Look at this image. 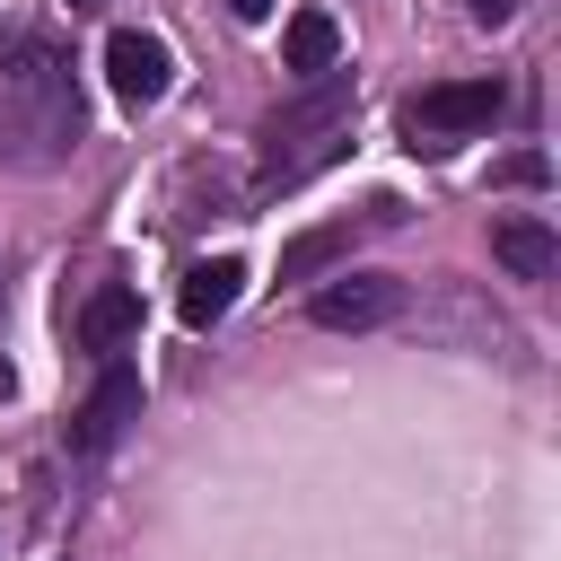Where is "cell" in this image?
<instances>
[{
	"label": "cell",
	"instance_id": "6da1fadb",
	"mask_svg": "<svg viewBox=\"0 0 561 561\" xmlns=\"http://www.w3.org/2000/svg\"><path fill=\"white\" fill-rule=\"evenodd\" d=\"M88 140V105H79V70L44 26H9L0 35V158L9 167H70V149Z\"/></svg>",
	"mask_w": 561,
	"mask_h": 561
},
{
	"label": "cell",
	"instance_id": "7a4b0ae2",
	"mask_svg": "<svg viewBox=\"0 0 561 561\" xmlns=\"http://www.w3.org/2000/svg\"><path fill=\"white\" fill-rule=\"evenodd\" d=\"M351 114H359V88H351L342 70H324V79H307L289 105H272L263 131H254V193L272 202V193H298L307 175H324V167L351 149Z\"/></svg>",
	"mask_w": 561,
	"mask_h": 561
},
{
	"label": "cell",
	"instance_id": "3957f363",
	"mask_svg": "<svg viewBox=\"0 0 561 561\" xmlns=\"http://www.w3.org/2000/svg\"><path fill=\"white\" fill-rule=\"evenodd\" d=\"M500 79H438V88H421V96H403V149H430V158H447L456 140H482L491 123H500Z\"/></svg>",
	"mask_w": 561,
	"mask_h": 561
},
{
	"label": "cell",
	"instance_id": "277c9868",
	"mask_svg": "<svg viewBox=\"0 0 561 561\" xmlns=\"http://www.w3.org/2000/svg\"><path fill=\"white\" fill-rule=\"evenodd\" d=\"M131 421H140V368H131V359H105V377L88 386V403L70 412L61 438H70V456H105Z\"/></svg>",
	"mask_w": 561,
	"mask_h": 561
},
{
	"label": "cell",
	"instance_id": "5b68a950",
	"mask_svg": "<svg viewBox=\"0 0 561 561\" xmlns=\"http://www.w3.org/2000/svg\"><path fill=\"white\" fill-rule=\"evenodd\" d=\"M105 79H114V96L140 114V105H158L167 88H175V53H167V35H149V26H114L105 35Z\"/></svg>",
	"mask_w": 561,
	"mask_h": 561
},
{
	"label": "cell",
	"instance_id": "8992f818",
	"mask_svg": "<svg viewBox=\"0 0 561 561\" xmlns=\"http://www.w3.org/2000/svg\"><path fill=\"white\" fill-rule=\"evenodd\" d=\"M324 333H368V324H386V316H403V280L394 272H342V280H324L316 289V307H307Z\"/></svg>",
	"mask_w": 561,
	"mask_h": 561
},
{
	"label": "cell",
	"instance_id": "52a82bcc",
	"mask_svg": "<svg viewBox=\"0 0 561 561\" xmlns=\"http://www.w3.org/2000/svg\"><path fill=\"white\" fill-rule=\"evenodd\" d=\"M394 219H403V202H368V219H324V228H298V237L280 245V280H324L333 263H351L359 228H394Z\"/></svg>",
	"mask_w": 561,
	"mask_h": 561
},
{
	"label": "cell",
	"instance_id": "ba28073f",
	"mask_svg": "<svg viewBox=\"0 0 561 561\" xmlns=\"http://www.w3.org/2000/svg\"><path fill=\"white\" fill-rule=\"evenodd\" d=\"M491 254H500L517 280H552V272H561V237H552V219H535V210L491 219Z\"/></svg>",
	"mask_w": 561,
	"mask_h": 561
},
{
	"label": "cell",
	"instance_id": "9c48e42d",
	"mask_svg": "<svg viewBox=\"0 0 561 561\" xmlns=\"http://www.w3.org/2000/svg\"><path fill=\"white\" fill-rule=\"evenodd\" d=\"M280 70L307 88V79H324V70H342V26H333V9H298L289 26H280Z\"/></svg>",
	"mask_w": 561,
	"mask_h": 561
},
{
	"label": "cell",
	"instance_id": "30bf717a",
	"mask_svg": "<svg viewBox=\"0 0 561 561\" xmlns=\"http://www.w3.org/2000/svg\"><path fill=\"white\" fill-rule=\"evenodd\" d=\"M237 289H245V263H237V254H210V263H193V272H184V289H175V316H184L193 333H210V324L237 307Z\"/></svg>",
	"mask_w": 561,
	"mask_h": 561
},
{
	"label": "cell",
	"instance_id": "8fae6325",
	"mask_svg": "<svg viewBox=\"0 0 561 561\" xmlns=\"http://www.w3.org/2000/svg\"><path fill=\"white\" fill-rule=\"evenodd\" d=\"M140 333V289H123V280H105L88 307H79V351H96V359H114L123 342Z\"/></svg>",
	"mask_w": 561,
	"mask_h": 561
},
{
	"label": "cell",
	"instance_id": "7c38bea8",
	"mask_svg": "<svg viewBox=\"0 0 561 561\" xmlns=\"http://www.w3.org/2000/svg\"><path fill=\"white\" fill-rule=\"evenodd\" d=\"M465 9H473V26H508L526 0H465Z\"/></svg>",
	"mask_w": 561,
	"mask_h": 561
},
{
	"label": "cell",
	"instance_id": "4fadbf2b",
	"mask_svg": "<svg viewBox=\"0 0 561 561\" xmlns=\"http://www.w3.org/2000/svg\"><path fill=\"white\" fill-rule=\"evenodd\" d=\"M500 184H543V158H535V149H526V158H508V167H500Z\"/></svg>",
	"mask_w": 561,
	"mask_h": 561
},
{
	"label": "cell",
	"instance_id": "5bb4252c",
	"mask_svg": "<svg viewBox=\"0 0 561 561\" xmlns=\"http://www.w3.org/2000/svg\"><path fill=\"white\" fill-rule=\"evenodd\" d=\"M272 9H280V0H228V18H245V26H263Z\"/></svg>",
	"mask_w": 561,
	"mask_h": 561
},
{
	"label": "cell",
	"instance_id": "9a60e30c",
	"mask_svg": "<svg viewBox=\"0 0 561 561\" xmlns=\"http://www.w3.org/2000/svg\"><path fill=\"white\" fill-rule=\"evenodd\" d=\"M70 9H96V0H70Z\"/></svg>",
	"mask_w": 561,
	"mask_h": 561
}]
</instances>
